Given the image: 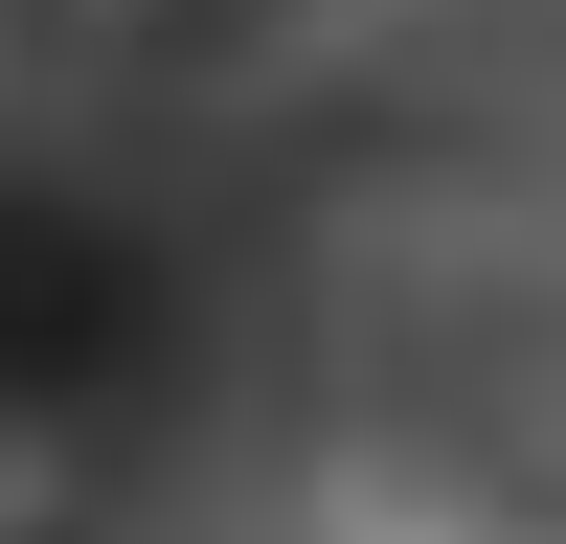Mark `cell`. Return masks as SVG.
Wrapping results in <instances>:
<instances>
[{
  "mask_svg": "<svg viewBox=\"0 0 566 544\" xmlns=\"http://www.w3.org/2000/svg\"><path fill=\"white\" fill-rule=\"evenodd\" d=\"M522 431H544V408H522ZM544 453H566V431H544Z\"/></svg>",
  "mask_w": 566,
  "mask_h": 544,
  "instance_id": "6da1fadb",
  "label": "cell"
}]
</instances>
